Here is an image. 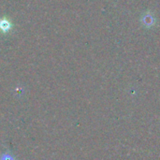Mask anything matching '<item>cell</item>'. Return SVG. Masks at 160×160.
Masks as SVG:
<instances>
[{
  "label": "cell",
  "mask_w": 160,
  "mask_h": 160,
  "mask_svg": "<svg viewBox=\"0 0 160 160\" xmlns=\"http://www.w3.org/2000/svg\"><path fill=\"white\" fill-rule=\"evenodd\" d=\"M142 22L145 24V26H152L155 23V21L152 15H144Z\"/></svg>",
  "instance_id": "6da1fadb"
}]
</instances>
